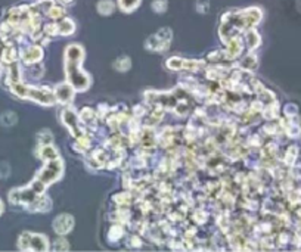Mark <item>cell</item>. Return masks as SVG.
<instances>
[{"label": "cell", "mask_w": 301, "mask_h": 252, "mask_svg": "<svg viewBox=\"0 0 301 252\" xmlns=\"http://www.w3.org/2000/svg\"><path fill=\"white\" fill-rule=\"evenodd\" d=\"M83 59H84V50L80 44L72 43L65 49L67 81L77 92H86L90 87V75L81 69Z\"/></svg>", "instance_id": "6da1fadb"}, {"label": "cell", "mask_w": 301, "mask_h": 252, "mask_svg": "<svg viewBox=\"0 0 301 252\" xmlns=\"http://www.w3.org/2000/svg\"><path fill=\"white\" fill-rule=\"evenodd\" d=\"M47 16H49V18H52L53 21H59V19L65 18V9H64L62 6H59V4H56V3H55V4L50 7V10H49Z\"/></svg>", "instance_id": "484cf974"}, {"label": "cell", "mask_w": 301, "mask_h": 252, "mask_svg": "<svg viewBox=\"0 0 301 252\" xmlns=\"http://www.w3.org/2000/svg\"><path fill=\"white\" fill-rule=\"evenodd\" d=\"M30 241H31V233L24 232L18 239V248L21 251H30Z\"/></svg>", "instance_id": "f546056e"}, {"label": "cell", "mask_w": 301, "mask_h": 252, "mask_svg": "<svg viewBox=\"0 0 301 252\" xmlns=\"http://www.w3.org/2000/svg\"><path fill=\"white\" fill-rule=\"evenodd\" d=\"M40 195H37L30 186L28 188H22V189H13L9 193V201L13 205H30L38 198Z\"/></svg>", "instance_id": "277c9868"}, {"label": "cell", "mask_w": 301, "mask_h": 252, "mask_svg": "<svg viewBox=\"0 0 301 252\" xmlns=\"http://www.w3.org/2000/svg\"><path fill=\"white\" fill-rule=\"evenodd\" d=\"M297 157H299V148H296V146H290V148H288V151L285 152L284 164H285L287 167L294 165V164H296V161H297Z\"/></svg>", "instance_id": "d4e9b609"}, {"label": "cell", "mask_w": 301, "mask_h": 252, "mask_svg": "<svg viewBox=\"0 0 301 252\" xmlns=\"http://www.w3.org/2000/svg\"><path fill=\"white\" fill-rule=\"evenodd\" d=\"M10 173V167L6 164V162H1L0 164V179H6Z\"/></svg>", "instance_id": "f35d334b"}, {"label": "cell", "mask_w": 301, "mask_h": 252, "mask_svg": "<svg viewBox=\"0 0 301 252\" xmlns=\"http://www.w3.org/2000/svg\"><path fill=\"white\" fill-rule=\"evenodd\" d=\"M129 244H130V247H133V248H139L140 245H142V242H140V239H139V236H130V239H129Z\"/></svg>", "instance_id": "ab89813d"}, {"label": "cell", "mask_w": 301, "mask_h": 252, "mask_svg": "<svg viewBox=\"0 0 301 252\" xmlns=\"http://www.w3.org/2000/svg\"><path fill=\"white\" fill-rule=\"evenodd\" d=\"M21 58H22L24 62L28 63V65L37 63L38 61H41V58H43V49L38 44H31V46H28V47H25L22 50Z\"/></svg>", "instance_id": "9c48e42d"}, {"label": "cell", "mask_w": 301, "mask_h": 252, "mask_svg": "<svg viewBox=\"0 0 301 252\" xmlns=\"http://www.w3.org/2000/svg\"><path fill=\"white\" fill-rule=\"evenodd\" d=\"M210 9V0H198L197 1V10L200 13H207Z\"/></svg>", "instance_id": "8d00e7d4"}, {"label": "cell", "mask_w": 301, "mask_h": 252, "mask_svg": "<svg viewBox=\"0 0 301 252\" xmlns=\"http://www.w3.org/2000/svg\"><path fill=\"white\" fill-rule=\"evenodd\" d=\"M55 97H56V102L61 103V105H69L74 99L75 95V89L69 84V83H61L55 87L53 90Z\"/></svg>", "instance_id": "52a82bcc"}, {"label": "cell", "mask_w": 301, "mask_h": 252, "mask_svg": "<svg viewBox=\"0 0 301 252\" xmlns=\"http://www.w3.org/2000/svg\"><path fill=\"white\" fill-rule=\"evenodd\" d=\"M72 227H74V219L68 214H61L53 220V230L59 236L68 235L72 230Z\"/></svg>", "instance_id": "ba28073f"}, {"label": "cell", "mask_w": 301, "mask_h": 252, "mask_svg": "<svg viewBox=\"0 0 301 252\" xmlns=\"http://www.w3.org/2000/svg\"><path fill=\"white\" fill-rule=\"evenodd\" d=\"M291 176L294 177V179H297V180H301V162H296L294 165H291Z\"/></svg>", "instance_id": "74e56055"}, {"label": "cell", "mask_w": 301, "mask_h": 252, "mask_svg": "<svg viewBox=\"0 0 301 252\" xmlns=\"http://www.w3.org/2000/svg\"><path fill=\"white\" fill-rule=\"evenodd\" d=\"M130 66H132V61H130V58H127V56H120V58L115 59V62H114V68H115L117 71H121V72L129 71Z\"/></svg>", "instance_id": "f1b7e54d"}, {"label": "cell", "mask_w": 301, "mask_h": 252, "mask_svg": "<svg viewBox=\"0 0 301 252\" xmlns=\"http://www.w3.org/2000/svg\"><path fill=\"white\" fill-rule=\"evenodd\" d=\"M262 115H263L266 120H269V121L278 118V115H279V105H278V102H273V103L266 105V106L263 108V111H262Z\"/></svg>", "instance_id": "ffe728a7"}, {"label": "cell", "mask_w": 301, "mask_h": 252, "mask_svg": "<svg viewBox=\"0 0 301 252\" xmlns=\"http://www.w3.org/2000/svg\"><path fill=\"white\" fill-rule=\"evenodd\" d=\"M61 1H62V3H71L72 0H61Z\"/></svg>", "instance_id": "7bdbcfd3"}, {"label": "cell", "mask_w": 301, "mask_h": 252, "mask_svg": "<svg viewBox=\"0 0 301 252\" xmlns=\"http://www.w3.org/2000/svg\"><path fill=\"white\" fill-rule=\"evenodd\" d=\"M96 9H98L100 15L108 16L115 10V3H114V0H99Z\"/></svg>", "instance_id": "d6986e66"}, {"label": "cell", "mask_w": 301, "mask_h": 252, "mask_svg": "<svg viewBox=\"0 0 301 252\" xmlns=\"http://www.w3.org/2000/svg\"><path fill=\"white\" fill-rule=\"evenodd\" d=\"M16 55H18V53H16V49H15L13 46H6V47L1 50V56H0V59H1L4 63L10 65V63L16 62V59H18Z\"/></svg>", "instance_id": "ac0fdd59"}, {"label": "cell", "mask_w": 301, "mask_h": 252, "mask_svg": "<svg viewBox=\"0 0 301 252\" xmlns=\"http://www.w3.org/2000/svg\"><path fill=\"white\" fill-rule=\"evenodd\" d=\"M37 140L40 143V146L43 145H52V140H53V136L49 130H41L38 134H37Z\"/></svg>", "instance_id": "4dcf8cb0"}, {"label": "cell", "mask_w": 301, "mask_h": 252, "mask_svg": "<svg viewBox=\"0 0 301 252\" xmlns=\"http://www.w3.org/2000/svg\"><path fill=\"white\" fill-rule=\"evenodd\" d=\"M16 121H18L16 114H15V112H10V111H7V112L1 114V117H0V123H1V124H3L4 127L15 126V124H16Z\"/></svg>", "instance_id": "83f0119b"}, {"label": "cell", "mask_w": 301, "mask_h": 252, "mask_svg": "<svg viewBox=\"0 0 301 252\" xmlns=\"http://www.w3.org/2000/svg\"><path fill=\"white\" fill-rule=\"evenodd\" d=\"M62 173H64V162L59 158H56V159L46 161V164L40 170L37 179H40L46 186H49V185L55 183L56 180H59Z\"/></svg>", "instance_id": "7a4b0ae2"}, {"label": "cell", "mask_w": 301, "mask_h": 252, "mask_svg": "<svg viewBox=\"0 0 301 252\" xmlns=\"http://www.w3.org/2000/svg\"><path fill=\"white\" fill-rule=\"evenodd\" d=\"M244 40H245V44H247L248 50H254V49H257V47L260 46V43H262V37H260V34L256 31V30H253V28L245 30Z\"/></svg>", "instance_id": "4fadbf2b"}, {"label": "cell", "mask_w": 301, "mask_h": 252, "mask_svg": "<svg viewBox=\"0 0 301 252\" xmlns=\"http://www.w3.org/2000/svg\"><path fill=\"white\" fill-rule=\"evenodd\" d=\"M38 157L41 158L43 161H50V159H56L59 158V152L55 146L52 145H43L38 149Z\"/></svg>", "instance_id": "9a60e30c"}, {"label": "cell", "mask_w": 301, "mask_h": 252, "mask_svg": "<svg viewBox=\"0 0 301 252\" xmlns=\"http://www.w3.org/2000/svg\"><path fill=\"white\" fill-rule=\"evenodd\" d=\"M142 0H117L118 7L124 12V13H132L139 6H140Z\"/></svg>", "instance_id": "e0dca14e"}, {"label": "cell", "mask_w": 301, "mask_h": 252, "mask_svg": "<svg viewBox=\"0 0 301 252\" xmlns=\"http://www.w3.org/2000/svg\"><path fill=\"white\" fill-rule=\"evenodd\" d=\"M145 47H146L148 50H151V52H164V50H167L170 46L164 44V43L154 34V35H151V37L146 38Z\"/></svg>", "instance_id": "5bb4252c"}, {"label": "cell", "mask_w": 301, "mask_h": 252, "mask_svg": "<svg viewBox=\"0 0 301 252\" xmlns=\"http://www.w3.org/2000/svg\"><path fill=\"white\" fill-rule=\"evenodd\" d=\"M3 213V204H1V201H0V214Z\"/></svg>", "instance_id": "60d3db41"}, {"label": "cell", "mask_w": 301, "mask_h": 252, "mask_svg": "<svg viewBox=\"0 0 301 252\" xmlns=\"http://www.w3.org/2000/svg\"><path fill=\"white\" fill-rule=\"evenodd\" d=\"M58 22V30H59V34L61 35H71L72 32L75 31V24H74V21L72 19H69V18H62V19H59V21H56Z\"/></svg>", "instance_id": "2e32d148"}, {"label": "cell", "mask_w": 301, "mask_h": 252, "mask_svg": "<svg viewBox=\"0 0 301 252\" xmlns=\"http://www.w3.org/2000/svg\"><path fill=\"white\" fill-rule=\"evenodd\" d=\"M151 7L155 13H164L168 7V1L167 0H152Z\"/></svg>", "instance_id": "d6a6232c"}, {"label": "cell", "mask_w": 301, "mask_h": 252, "mask_svg": "<svg viewBox=\"0 0 301 252\" xmlns=\"http://www.w3.org/2000/svg\"><path fill=\"white\" fill-rule=\"evenodd\" d=\"M68 250H69V244L64 236L58 238L53 242V251H68Z\"/></svg>", "instance_id": "836d02e7"}, {"label": "cell", "mask_w": 301, "mask_h": 252, "mask_svg": "<svg viewBox=\"0 0 301 252\" xmlns=\"http://www.w3.org/2000/svg\"><path fill=\"white\" fill-rule=\"evenodd\" d=\"M123 236H124V229H123V226L115 224V226H112V227L109 229L108 238H109L111 242H117V241H120Z\"/></svg>", "instance_id": "4316f807"}, {"label": "cell", "mask_w": 301, "mask_h": 252, "mask_svg": "<svg viewBox=\"0 0 301 252\" xmlns=\"http://www.w3.org/2000/svg\"><path fill=\"white\" fill-rule=\"evenodd\" d=\"M49 250V241L43 235L31 233V241H30V251H47Z\"/></svg>", "instance_id": "7c38bea8"}, {"label": "cell", "mask_w": 301, "mask_h": 252, "mask_svg": "<svg viewBox=\"0 0 301 252\" xmlns=\"http://www.w3.org/2000/svg\"><path fill=\"white\" fill-rule=\"evenodd\" d=\"M0 74H1V63H0Z\"/></svg>", "instance_id": "ee69618b"}, {"label": "cell", "mask_w": 301, "mask_h": 252, "mask_svg": "<svg viewBox=\"0 0 301 252\" xmlns=\"http://www.w3.org/2000/svg\"><path fill=\"white\" fill-rule=\"evenodd\" d=\"M284 114H285L287 118H296V117L299 115V108H297V105L288 103V105L285 106V109H284Z\"/></svg>", "instance_id": "e575fe53"}, {"label": "cell", "mask_w": 301, "mask_h": 252, "mask_svg": "<svg viewBox=\"0 0 301 252\" xmlns=\"http://www.w3.org/2000/svg\"><path fill=\"white\" fill-rule=\"evenodd\" d=\"M30 188H31V189H33L37 195H43L47 186H46V185H44V183H43L40 179H37V177H35V179L33 180V183L30 185Z\"/></svg>", "instance_id": "d590c367"}, {"label": "cell", "mask_w": 301, "mask_h": 252, "mask_svg": "<svg viewBox=\"0 0 301 252\" xmlns=\"http://www.w3.org/2000/svg\"><path fill=\"white\" fill-rule=\"evenodd\" d=\"M132 201H133V196H132V193H127V192L117 193V195L114 196V202H115L118 207H121V208L129 207V205L132 204Z\"/></svg>", "instance_id": "603a6c76"}, {"label": "cell", "mask_w": 301, "mask_h": 252, "mask_svg": "<svg viewBox=\"0 0 301 252\" xmlns=\"http://www.w3.org/2000/svg\"><path fill=\"white\" fill-rule=\"evenodd\" d=\"M61 118H62V123H64V124L67 126L68 130H69V133H71L75 139H78V137H81V136L84 134V131L80 128V117L77 115V112H75L74 109H71V108L64 109Z\"/></svg>", "instance_id": "8992f818"}, {"label": "cell", "mask_w": 301, "mask_h": 252, "mask_svg": "<svg viewBox=\"0 0 301 252\" xmlns=\"http://www.w3.org/2000/svg\"><path fill=\"white\" fill-rule=\"evenodd\" d=\"M297 6H299V9L301 10V0H299V1H297Z\"/></svg>", "instance_id": "b9f144b4"}, {"label": "cell", "mask_w": 301, "mask_h": 252, "mask_svg": "<svg viewBox=\"0 0 301 252\" xmlns=\"http://www.w3.org/2000/svg\"><path fill=\"white\" fill-rule=\"evenodd\" d=\"M7 80H9V86L13 84V83L21 81V68L18 66L16 62L9 65V68H7Z\"/></svg>", "instance_id": "44dd1931"}, {"label": "cell", "mask_w": 301, "mask_h": 252, "mask_svg": "<svg viewBox=\"0 0 301 252\" xmlns=\"http://www.w3.org/2000/svg\"><path fill=\"white\" fill-rule=\"evenodd\" d=\"M257 65H259L257 56L253 55V53H250L248 56H245V58L239 62V68H241L242 71H245V69H254V68H257Z\"/></svg>", "instance_id": "cb8c5ba5"}, {"label": "cell", "mask_w": 301, "mask_h": 252, "mask_svg": "<svg viewBox=\"0 0 301 252\" xmlns=\"http://www.w3.org/2000/svg\"><path fill=\"white\" fill-rule=\"evenodd\" d=\"M228 49L225 50V55H226V59L229 61H234L236 59L241 53H242V49H244V44H242V40L236 35L234 38H231L228 43Z\"/></svg>", "instance_id": "30bf717a"}, {"label": "cell", "mask_w": 301, "mask_h": 252, "mask_svg": "<svg viewBox=\"0 0 301 252\" xmlns=\"http://www.w3.org/2000/svg\"><path fill=\"white\" fill-rule=\"evenodd\" d=\"M27 99L33 100L35 103H40V105H46V106L56 103V97L52 90L37 89V87H30V86H28V92H27Z\"/></svg>", "instance_id": "5b68a950"}, {"label": "cell", "mask_w": 301, "mask_h": 252, "mask_svg": "<svg viewBox=\"0 0 301 252\" xmlns=\"http://www.w3.org/2000/svg\"><path fill=\"white\" fill-rule=\"evenodd\" d=\"M28 210L34 211V213H49L52 210V201L47 196L40 195L33 204L28 205Z\"/></svg>", "instance_id": "8fae6325"}, {"label": "cell", "mask_w": 301, "mask_h": 252, "mask_svg": "<svg viewBox=\"0 0 301 252\" xmlns=\"http://www.w3.org/2000/svg\"><path fill=\"white\" fill-rule=\"evenodd\" d=\"M164 44H167L170 46V43H171V38H173V32L171 30L168 28V27H164V28H161V30H158V32L155 34Z\"/></svg>", "instance_id": "1f68e13d"}, {"label": "cell", "mask_w": 301, "mask_h": 252, "mask_svg": "<svg viewBox=\"0 0 301 252\" xmlns=\"http://www.w3.org/2000/svg\"><path fill=\"white\" fill-rule=\"evenodd\" d=\"M96 118H98V115H96V112H95L90 106L83 108L81 112H80V120H81L84 124H92Z\"/></svg>", "instance_id": "7402d4cb"}, {"label": "cell", "mask_w": 301, "mask_h": 252, "mask_svg": "<svg viewBox=\"0 0 301 252\" xmlns=\"http://www.w3.org/2000/svg\"><path fill=\"white\" fill-rule=\"evenodd\" d=\"M263 19V12L260 7H248L245 10L236 12V22L239 30L254 28Z\"/></svg>", "instance_id": "3957f363"}]
</instances>
